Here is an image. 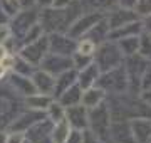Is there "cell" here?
Segmentation results:
<instances>
[{"label": "cell", "instance_id": "cell-1", "mask_svg": "<svg viewBox=\"0 0 151 143\" xmlns=\"http://www.w3.org/2000/svg\"><path fill=\"white\" fill-rule=\"evenodd\" d=\"M81 15V4L77 0H72L69 5L55 9L47 7L40 15V25L44 30L49 32H67L70 24Z\"/></svg>", "mask_w": 151, "mask_h": 143}, {"label": "cell", "instance_id": "cell-2", "mask_svg": "<svg viewBox=\"0 0 151 143\" xmlns=\"http://www.w3.org/2000/svg\"><path fill=\"white\" fill-rule=\"evenodd\" d=\"M111 111L106 103H99L94 108H89L87 113V126L91 131L99 138V142H108L109 140V128H111Z\"/></svg>", "mask_w": 151, "mask_h": 143}, {"label": "cell", "instance_id": "cell-3", "mask_svg": "<svg viewBox=\"0 0 151 143\" xmlns=\"http://www.w3.org/2000/svg\"><path fill=\"white\" fill-rule=\"evenodd\" d=\"M96 52V57H94V62L97 64L99 67V71H109V69H113V67H118L121 66V62H123V52L119 49L118 42H104L101 47Z\"/></svg>", "mask_w": 151, "mask_h": 143}, {"label": "cell", "instance_id": "cell-4", "mask_svg": "<svg viewBox=\"0 0 151 143\" xmlns=\"http://www.w3.org/2000/svg\"><path fill=\"white\" fill-rule=\"evenodd\" d=\"M128 84V76H126V69L123 66L113 67L109 71H104L101 77H97L96 86L104 89V91H111V93H119L123 91Z\"/></svg>", "mask_w": 151, "mask_h": 143}, {"label": "cell", "instance_id": "cell-5", "mask_svg": "<svg viewBox=\"0 0 151 143\" xmlns=\"http://www.w3.org/2000/svg\"><path fill=\"white\" fill-rule=\"evenodd\" d=\"M49 51V37L40 35L39 39H35L34 42H29L20 49V57L25 59L27 62H30L32 66L40 64L42 57L45 56V52Z\"/></svg>", "mask_w": 151, "mask_h": 143}, {"label": "cell", "instance_id": "cell-6", "mask_svg": "<svg viewBox=\"0 0 151 143\" xmlns=\"http://www.w3.org/2000/svg\"><path fill=\"white\" fill-rule=\"evenodd\" d=\"M101 19H103V14L101 12H96V10L89 12V14H84V15H79L74 22L70 24V27L67 29V35L72 39L81 37V35L87 34V30L92 25H96Z\"/></svg>", "mask_w": 151, "mask_h": 143}, {"label": "cell", "instance_id": "cell-7", "mask_svg": "<svg viewBox=\"0 0 151 143\" xmlns=\"http://www.w3.org/2000/svg\"><path fill=\"white\" fill-rule=\"evenodd\" d=\"M52 128H54V121L40 120L37 123H34L30 128H27L29 135L25 136V140H29L30 143H54L52 142Z\"/></svg>", "mask_w": 151, "mask_h": 143}, {"label": "cell", "instance_id": "cell-8", "mask_svg": "<svg viewBox=\"0 0 151 143\" xmlns=\"http://www.w3.org/2000/svg\"><path fill=\"white\" fill-rule=\"evenodd\" d=\"M40 66H42L44 71H47L49 74H60V72L70 69L72 66V59H67L65 56L60 54H54V52H45V56L40 61Z\"/></svg>", "mask_w": 151, "mask_h": 143}, {"label": "cell", "instance_id": "cell-9", "mask_svg": "<svg viewBox=\"0 0 151 143\" xmlns=\"http://www.w3.org/2000/svg\"><path fill=\"white\" fill-rule=\"evenodd\" d=\"M76 40L69 35H62L59 32H52V35L49 37V52L60 56H69L72 52H76Z\"/></svg>", "mask_w": 151, "mask_h": 143}, {"label": "cell", "instance_id": "cell-10", "mask_svg": "<svg viewBox=\"0 0 151 143\" xmlns=\"http://www.w3.org/2000/svg\"><path fill=\"white\" fill-rule=\"evenodd\" d=\"M39 20V14L34 9H24V10H19L14 15V27H10V30L17 35H25L29 29L32 27L34 24Z\"/></svg>", "mask_w": 151, "mask_h": 143}, {"label": "cell", "instance_id": "cell-11", "mask_svg": "<svg viewBox=\"0 0 151 143\" xmlns=\"http://www.w3.org/2000/svg\"><path fill=\"white\" fill-rule=\"evenodd\" d=\"M129 128L134 138V143L151 142V120L150 118H134L129 121Z\"/></svg>", "mask_w": 151, "mask_h": 143}, {"label": "cell", "instance_id": "cell-12", "mask_svg": "<svg viewBox=\"0 0 151 143\" xmlns=\"http://www.w3.org/2000/svg\"><path fill=\"white\" fill-rule=\"evenodd\" d=\"M64 118L76 130H86L87 128V108L86 106H82V105L67 106Z\"/></svg>", "mask_w": 151, "mask_h": 143}, {"label": "cell", "instance_id": "cell-13", "mask_svg": "<svg viewBox=\"0 0 151 143\" xmlns=\"http://www.w3.org/2000/svg\"><path fill=\"white\" fill-rule=\"evenodd\" d=\"M134 20H139V15L136 14L133 9H119V10H113L111 14L108 15V27L109 30L111 29H118L121 25H126L129 22H134Z\"/></svg>", "mask_w": 151, "mask_h": 143}, {"label": "cell", "instance_id": "cell-14", "mask_svg": "<svg viewBox=\"0 0 151 143\" xmlns=\"http://www.w3.org/2000/svg\"><path fill=\"white\" fill-rule=\"evenodd\" d=\"M54 83L55 77L52 74H49L47 71H37L32 74V84L35 91L40 94H52L54 93Z\"/></svg>", "mask_w": 151, "mask_h": 143}, {"label": "cell", "instance_id": "cell-15", "mask_svg": "<svg viewBox=\"0 0 151 143\" xmlns=\"http://www.w3.org/2000/svg\"><path fill=\"white\" fill-rule=\"evenodd\" d=\"M109 138H113L114 143H134V138H133V133H131L129 123H123V121L111 123Z\"/></svg>", "mask_w": 151, "mask_h": 143}, {"label": "cell", "instance_id": "cell-16", "mask_svg": "<svg viewBox=\"0 0 151 143\" xmlns=\"http://www.w3.org/2000/svg\"><path fill=\"white\" fill-rule=\"evenodd\" d=\"M99 67H97L96 62H91V64H87L86 67H82L81 72L77 74V84L81 86V89H87L94 86L97 81V77H99Z\"/></svg>", "mask_w": 151, "mask_h": 143}, {"label": "cell", "instance_id": "cell-17", "mask_svg": "<svg viewBox=\"0 0 151 143\" xmlns=\"http://www.w3.org/2000/svg\"><path fill=\"white\" fill-rule=\"evenodd\" d=\"M141 32H143V24H141V20H134V22L121 25L118 29H111L108 32V37L113 39V40H118V39H123V37H129V35H139Z\"/></svg>", "mask_w": 151, "mask_h": 143}, {"label": "cell", "instance_id": "cell-18", "mask_svg": "<svg viewBox=\"0 0 151 143\" xmlns=\"http://www.w3.org/2000/svg\"><path fill=\"white\" fill-rule=\"evenodd\" d=\"M76 81H77V72L74 69H67V71L57 74L55 83H54V93L52 94H55V98H59L60 94L64 93L69 86H72Z\"/></svg>", "mask_w": 151, "mask_h": 143}, {"label": "cell", "instance_id": "cell-19", "mask_svg": "<svg viewBox=\"0 0 151 143\" xmlns=\"http://www.w3.org/2000/svg\"><path fill=\"white\" fill-rule=\"evenodd\" d=\"M42 118H44L42 113H39L37 110H30L29 113H24L20 118L14 120V123H12L10 128L14 130V131H24V130H27V128L32 126L34 123L40 121Z\"/></svg>", "mask_w": 151, "mask_h": 143}, {"label": "cell", "instance_id": "cell-20", "mask_svg": "<svg viewBox=\"0 0 151 143\" xmlns=\"http://www.w3.org/2000/svg\"><path fill=\"white\" fill-rule=\"evenodd\" d=\"M104 96H106L104 89L97 88V86H91V88L84 89V93L81 96V103H82V106H86L87 110H89V108H94L99 103H103Z\"/></svg>", "mask_w": 151, "mask_h": 143}, {"label": "cell", "instance_id": "cell-21", "mask_svg": "<svg viewBox=\"0 0 151 143\" xmlns=\"http://www.w3.org/2000/svg\"><path fill=\"white\" fill-rule=\"evenodd\" d=\"M81 96H82L81 86L76 81V83L72 84V86H69L57 99H59V103L62 106H74V105H79V103H81Z\"/></svg>", "mask_w": 151, "mask_h": 143}, {"label": "cell", "instance_id": "cell-22", "mask_svg": "<svg viewBox=\"0 0 151 143\" xmlns=\"http://www.w3.org/2000/svg\"><path fill=\"white\" fill-rule=\"evenodd\" d=\"M10 84L14 86V89H15L17 93H22V94H25V96H30V94L37 93L35 88H34V84H32V79L22 76V74H17V72L12 74Z\"/></svg>", "mask_w": 151, "mask_h": 143}, {"label": "cell", "instance_id": "cell-23", "mask_svg": "<svg viewBox=\"0 0 151 143\" xmlns=\"http://www.w3.org/2000/svg\"><path fill=\"white\" fill-rule=\"evenodd\" d=\"M118 46L123 56H133L139 49V35H129V37L118 39Z\"/></svg>", "mask_w": 151, "mask_h": 143}, {"label": "cell", "instance_id": "cell-24", "mask_svg": "<svg viewBox=\"0 0 151 143\" xmlns=\"http://www.w3.org/2000/svg\"><path fill=\"white\" fill-rule=\"evenodd\" d=\"M69 131H70V125L67 123L65 118H62L60 121L54 123V128H52V142L54 143H65Z\"/></svg>", "mask_w": 151, "mask_h": 143}, {"label": "cell", "instance_id": "cell-25", "mask_svg": "<svg viewBox=\"0 0 151 143\" xmlns=\"http://www.w3.org/2000/svg\"><path fill=\"white\" fill-rule=\"evenodd\" d=\"M52 103V96L50 94H37L34 93L27 96V105L32 110H47V106Z\"/></svg>", "mask_w": 151, "mask_h": 143}, {"label": "cell", "instance_id": "cell-26", "mask_svg": "<svg viewBox=\"0 0 151 143\" xmlns=\"http://www.w3.org/2000/svg\"><path fill=\"white\" fill-rule=\"evenodd\" d=\"M108 32H109V27H108V22L106 20H99V22L96 24V25H92L89 30H87V34L91 35V40L96 44V42H99V40H103V39L108 37Z\"/></svg>", "mask_w": 151, "mask_h": 143}, {"label": "cell", "instance_id": "cell-27", "mask_svg": "<svg viewBox=\"0 0 151 143\" xmlns=\"http://www.w3.org/2000/svg\"><path fill=\"white\" fill-rule=\"evenodd\" d=\"M47 115H49V120L50 121L57 123V121H60L62 118H64L65 110H64V106L60 105L59 101H57V103H50V105L47 106Z\"/></svg>", "mask_w": 151, "mask_h": 143}, {"label": "cell", "instance_id": "cell-28", "mask_svg": "<svg viewBox=\"0 0 151 143\" xmlns=\"http://www.w3.org/2000/svg\"><path fill=\"white\" fill-rule=\"evenodd\" d=\"M138 52L146 61H151V35L145 34L143 37H139V49H138Z\"/></svg>", "mask_w": 151, "mask_h": 143}, {"label": "cell", "instance_id": "cell-29", "mask_svg": "<svg viewBox=\"0 0 151 143\" xmlns=\"http://www.w3.org/2000/svg\"><path fill=\"white\" fill-rule=\"evenodd\" d=\"M0 9L7 17H14L20 10V5H19V0H0Z\"/></svg>", "mask_w": 151, "mask_h": 143}, {"label": "cell", "instance_id": "cell-30", "mask_svg": "<svg viewBox=\"0 0 151 143\" xmlns=\"http://www.w3.org/2000/svg\"><path fill=\"white\" fill-rule=\"evenodd\" d=\"M14 69H15L17 74H22V76H29V74H32V69L34 66L30 62H27L25 59H22V57H17L14 61Z\"/></svg>", "mask_w": 151, "mask_h": 143}, {"label": "cell", "instance_id": "cell-31", "mask_svg": "<svg viewBox=\"0 0 151 143\" xmlns=\"http://www.w3.org/2000/svg\"><path fill=\"white\" fill-rule=\"evenodd\" d=\"M94 51H96V44L92 42L91 39H82L81 42L77 44V47H76V52H79V54H86V56H92L94 54Z\"/></svg>", "mask_w": 151, "mask_h": 143}, {"label": "cell", "instance_id": "cell-32", "mask_svg": "<svg viewBox=\"0 0 151 143\" xmlns=\"http://www.w3.org/2000/svg\"><path fill=\"white\" fill-rule=\"evenodd\" d=\"M91 62H92V56L79 54V52H74V56H72V66H76L77 69H82Z\"/></svg>", "mask_w": 151, "mask_h": 143}, {"label": "cell", "instance_id": "cell-33", "mask_svg": "<svg viewBox=\"0 0 151 143\" xmlns=\"http://www.w3.org/2000/svg\"><path fill=\"white\" fill-rule=\"evenodd\" d=\"M134 12L138 15H143V17L151 14V0H136Z\"/></svg>", "mask_w": 151, "mask_h": 143}, {"label": "cell", "instance_id": "cell-34", "mask_svg": "<svg viewBox=\"0 0 151 143\" xmlns=\"http://www.w3.org/2000/svg\"><path fill=\"white\" fill-rule=\"evenodd\" d=\"M86 2L91 5V9H94L96 12H103V10H106V9H109V7L113 5L114 0H86Z\"/></svg>", "mask_w": 151, "mask_h": 143}, {"label": "cell", "instance_id": "cell-35", "mask_svg": "<svg viewBox=\"0 0 151 143\" xmlns=\"http://www.w3.org/2000/svg\"><path fill=\"white\" fill-rule=\"evenodd\" d=\"M139 83H141V91H148V89H151V66H148L145 69Z\"/></svg>", "mask_w": 151, "mask_h": 143}, {"label": "cell", "instance_id": "cell-36", "mask_svg": "<svg viewBox=\"0 0 151 143\" xmlns=\"http://www.w3.org/2000/svg\"><path fill=\"white\" fill-rule=\"evenodd\" d=\"M82 138H84V130H76L74 128L69 131L65 143H82Z\"/></svg>", "mask_w": 151, "mask_h": 143}, {"label": "cell", "instance_id": "cell-37", "mask_svg": "<svg viewBox=\"0 0 151 143\" xmlns=\"http://www.w3.org/2000/svg\"><path fill=\"white\" fill-rule=\"evenodd\" d=\"M10 113H12V103L7 98L0 96V118L10 115Z\"/></svg>", "mask_w": 151, "mask_h": 143}, {"label": "cell", "instance_id": "cell-38", "mask_svg": "<svg viewBox=\"0 0 151 143\" xmlns=\"http://www.w3.org/2000/svg\"><path fill=\"white\" fill-rule=\"evenodd\" d=\"M25 142V135L22 131H12L7 135V143H24Z\"/></svg>", "mask_w": 151, "mask_h": 143}, {"label": "cell", "instance_id": "cell-39", "mask_svg": "<svg viewBox=\"0 0 151 143\" xmlns=\"http://www.w3.org/2000/svg\"><path fill=\"white\" fill-rule=\"evenodd\" d=\"M10 35H12L10 27H9L7 24H0V44L7 42V40L10 39Z\"/></svg>", "mask_w": 151, "mask_h": 143}, {"label": "cell", "instance_id": "cell-40", "mask_svg": "<svg viewBox=\"0 0 151 143\" xmlns=\"http://www.w3.org/2000/svg\"><path fill=\"white\" fill-rule=\"evenodd\" d=\"M14 61H15V57L10 54H5L2 59H0V64L5 67V69H10V67H14Z\"/></svg>", "mask_w": 151, "mask_h": 143}, {"label": "cell", "instance_id": "cell-41", "mask_svg": "<svg viewBox=\"0 0 151 143\" xmlns=\"http://www.w3.org/2000/svg\"><path fill=\"white\" fill-rule=\"evenodd\" d=\"M82 143H99V138H97L92 131L84 130V138H82Z\"/></svg>", "mask_w": 151, "mask_h": 143}, {"label": "cell", "instance_id": "cell-42", "mask_svg": "<svg viewBox=\"0 0 151 143\" xmlns=\"http://www.w3.org/2000/svg\"><path fill=\"white\" fill-rule=\"evenodd\" d=\"M143 30H146V32H151V14H148V15H145V20H143Z\"/></svg>", "mask_w": 151, "mask_h": 143}, {"label": "cell", "instance_id": "cell-43", "mask_svg": "<svg viewBox=\"0 0 151 143\" xmlns=\"http://www.w3.org/2000/svg\"><path fill=\"white\" fill-rule=\"evenodd\" d=\"M118 2L123 9H134V4H136V0H118Z\"/></svg>", "mask_w": 151, "mask_h": 143}, {"label": "cell", "instance_id": "cell-44", "mask_svg": "<svg viewBox=\"0 0 151 143\" xmlns=\"http://www.w3.org/2000/svg\"><path fill=\"white\" fill-rule=\"evenodd\" d=\"M72 0H54L52 2V7H55V9H60V7H65V5H69Z\"/></svg>", "mask_w": 151, "mask_h": 143}, {"label": "cell", "instance_id": "cell-45", "mask_svg": "<svg viewBox=\"0 0 151 143\" xmlns=\"http://www.w3.org/2000/svg\"><path fill=\"white\" fill-rule=\"evenodd\" d=\"M34 2L35 0H19V5H20V9H29L34 5Z\"/></svg>", "mask_w": 151, "mask_h": 143}, {"label": "cell", "instance_id": "cell-46", "mask_svg": "<svg viewBox=\"0 0 151 143\" xmlns=\"http://www.w3.org/2000/svg\"><path fill=\"white\" fill-rule=\"evenodd\" d=\"M35 2H37L40 7H45V9H47V7H52V2H54V0H35Z\"/></svg>", "mask_w": 151, "mask_h": 143}, {"label": "cell", "instance_id": "cell-47", "mask_svg": "<svg viewBox=\"0 0 151 143\" xmlns=\"http://www.w3.org/2000/svg\"><path fill=\"white\" fill-rule=\"evenodd\" d=\"M0 143H7V135L0 131Z\"/></svg>", "mask_w": 151, "mask_h": 143}, {"label": "cell", "instance_id": "cell-48", "mask_svg": "<svg viewBox=\"0 0 151 143\" xmlns=\"http://www.w3.org/2000/svg\"><path fill=\"white\" fill-rule=\"evenodd\" d=\"M5 72H7V69L4 66H2V64H0V79H2V77L5 76Z\"/></svg>", "mask_w": 151, "mask_h": 143}, {"label": "cell", "instance_id": "cell-49", "mask_svg": "<svg viewBox=\"0 0 151 143\" xmlns=\"http://www.w3.org/2000/svg\"><path fill=\"white\" fill-rule=\"evenodd\" d=\"M150 143H151V142H150Z\"/></svg>", "mask_w": 151, "mask_h": 143}]
</instances>
